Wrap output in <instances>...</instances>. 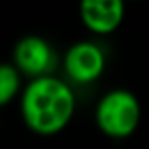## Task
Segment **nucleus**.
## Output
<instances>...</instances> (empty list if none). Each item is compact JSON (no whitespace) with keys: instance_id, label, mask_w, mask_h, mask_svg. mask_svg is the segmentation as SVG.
Masks as SVG:
<instances>
[{"instance_id":"f257e3e1","label":"nucleus","mask_w":149,"mask_h":149,"mask_svg":"<svg viewBox=\"0 0 149 149\" xmlns=\"http://www.w3.org/2000/svg\"><path fill=\"white\" fill-rule=\"evenodd\" d=\"M76 100L64 81L57 77L34 79L23 93V119L38 134H55L62 130L72 119Z\"/></svg>"},{"instance_id":"f03ea898","label":"nucleus","mask_w":149,"mask_h":149,"mask_svg":"<svg viewBox=\"0 0 149 149\" xmlns=\"http://www.w3.org/2000/svg\"><path fill=\"white\" fill-rule=\"evenodd\" d=\"M96 123L111 138H127L140 123V102L128 91H111L100 100Z\"/></svg>"},{"instance_id":"7ed1b4c3","label":"nucleus","mask_w":149,"mask_h":149,"mask_svg":"<svg viewBox=\"0 0 149 149\" xmlns=\"http://www.w3.org/2000/svg\"><path fill=\"white\" fill-rule=\"evenodd\" d=\"M13 57L17 68L26 76H32L34 79L47 77L57 64V57L51 45L36 36H29L19 42Z\"/></svg>"},{"instance_id":"20e7f679","label":"nucleus","mask_w":149,"mask_h":149,"mask_svg":"<svg viewBox=\"0 0 149 149\" xmlns=\"http://www.w3.org/2000/svg\"><path fill=\"white\" fill-rule=\"evenodd\" d=\"M106 58L98 45L81 42L76 44L66 53L64 58V70L70 76V79L76 83H91L98 79L104 72Z\"/></svg>"},{"instance_id":"39448f33","label":"nucleus","mask_w":149,"mask_h":149,"mask_svg":"<svg viewBox=\"0 0 149 149\" xmlns=\"http://www.w3.org/2000/svg\"><path fill=\"white\" fill-rule=\"evenodd\" d=\"M125 6L121 0H87L81 6V19L96 34H109L121 25Z\"/></svg>"},{"instance_id":"423d86ee","label":"nucleus","mask_w":149,"mask_h":149,"mask_svg":"<svg viewBox=\"0 0 149 149\" xmlns=\"http://www.w3.org/2000/svg\"><path fill=\"white\" fill-rule=\"evenodd\" d=\"M19 91V74L13 66L0 68V104H8Z\"/></svg>"}]
</instances>
